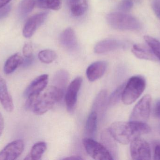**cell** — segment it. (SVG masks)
Listing matches in <instances>:
<instances>
[{"label": "cell", "mask_w": 160, "mask_h": 160, "mask_svg": "<svg viewBox=\"0 0 160 160\" xmlns=\"http://www.w3.org/2000/svg\"><path fill=\"white\" fill-rule=\"evenodd\" d=\"M83 0H66L67 3L69 8L80 3Z\"/></svg>", "instance_id": "836d02e7"}, {"label": "cell", "mask_w": 160, "mask_h": 160, "mask_svg": "<svg viewBox=\"0 0 160 160\" xmlns=\"http://www.w3.org/2000/svg\"><path fill=\"white\" fill-rule=\"evenodd\" d=\"M120 46L119 42L114 39H108L98 42L94 48L97 54H102L116 49Z\"/></svg>", "instance_id": "2e32d148"}, {"label": "cell", "mask_w": 160, "mask_h": 160, "mask_svg": "<svg viewBox=\"0 0 160 160\" xmlns=\"http://www.w3.org/2000/svg\"><path fill=\"white\" fill-rule=\"evenodd\" d=\"M157 144H158L160 145V142H157Z\"/></svg>", "instance_id": "74e56055"}, {"label": "cell", "mask_w": 160, "mask_h": 160, "mask_svg": "<svg viewBox=\"0 0 160 160\" xmlns=\"http://www.w3.org/2000/svg\"><path fill=\"white\" fill-rule=\"evenodd\" d=\"M109 130L116 141L127 145L141 135L150 132L151 128L146 123L129 121L114 122Z\"/></svg>", "instance_id": "6da1fadb"}, {"label": "cell", "mask_w": 160, "mask_h": 160, "mask_svg": "<svg viewBox=\"0 0 160 160\" xmlns=\"http://www.w3.org/2000/svg\"><path fill=\"white\" fill-rule=\"evenodd\" d=\"M151 102L152 98L150 95L144 96L134 106L129 121L146 123L150 116Z\"/></svg>", "instance_id": "8992f818"}, {"label": "cell", "mask_w": 160, "mask_h": 160, "mask_svg": "<svg viewBox=\"0 0 160 160\" xmlns=\"http://www.w3.org/2000/svg\"><path fill=\"white\" fill-rule=\"evenodd\" d=\"M36 4L39 8L58 10L62 6L61 0H37Z\"/></svg>", "instance_id": "ffe728a7"}, {"label": "cell", "mask_w": 160, "mask_h": 160, "mask_svg": "<svg viewBox=\"0 0 160 160\" xmlns=\"http://www.w3.org/2000/svg\"><path fill=\"white\" fill-rule=\"evenodd\" d=\"M152 5L156 16L160 19V0H153Z\"/></svg>", "instance_id": "f546056e"}, {"label": "cell", "mask_w": 160, "mask_h": 160, "mask_svg": "<svg viewBox=\"0 0 160 160\" xmlns=\"http://www.w3.org/2000/svg\"><path fill=\"white\" fill-rule=\"evenodd\" d=\"M98 126V114L92 111L88 117L86 125V133L88 138H94L96 133Z\"/></svg>", "instance_id": "ac0fdd59"}, {"label": "cell", "mask_w": 160, "mask_h": 160, "mask_svg": "<svg viewBox=\"0 0 160 160\" xmlns=\"http://www.w3.org/2000/svg\"><path fill=\"white\" fill-rule=\"evenodd\" d=\"M146 83L144 78L135 76L126 82L123 90L122 101L126 105H130L136 101L145 89Z\"/></svg>", "instance_id": "277c9868"}, {"label": "cell", "mask_w": 160, "mask_h": 160, "mask_svg": "<svg viewBox=\"0 0 160 160\" xmlns=\"http://www.w3.org/2000/svg\"><path fill=\"white\" fill-rule=\"evenodd\" d=\"M154 159L160 160V145L156 144L154 149Z\"/></svg>", "instance_id": "d6a6232c"}, {"label": "cell", "mask_w": 160, "mask_h": 160, "mask_svg": "<svg viewBox=\"0 0 160 160\" xmlns=\"http://www.w3.org/2000/svg\"><path fill=\"white\" fill-rule=\"evenodd\" d=\"M35 0H22L19 6V12L22 17H25L33 9Z\"/></svg>", "instance_id": "603a6c76"}, {"label": "cell", "mask_w": 160, "mask_h": 160, "mask_svg": "<svg viewBox=\"0 0 160 160\" xmlns=\"http://www.w3.org/2000/svg\"><path fill=\"white\" fill-rule=\"evenodd\" d=\"M83 144L86 151L92 158L97 160H112L114 159L109 150L104 146L90 138L83 140Z\"/></svg>", "instance_id": "5b68a950"}, {"label": "cell", "mask_w": 160, "mask_h": 160, "mask_svg": "<svg viewBox=\"0 0 160 160\" xmlns=\"http://www.w3.org/2000/svg\"><path fill=\"white\" fill-rule=\"evenodd\" d=\"M107 21L110 26L117 30L134 31L142 28V24L138 19L125 12L109 13L107 16Z\"/></svg>", "instance_id": "3957f363"}, {"label": "cell", "mask_w": 160, "mask_h": 160, "mask_svg": "<svg viewBox=\"0 0 160 160\" xmlns=\"http://www.w3.org/2000/svg\"><path fill=\"white\" fill-rule=\"evenodd\" d=\"M82 158L79 156H73V157H69L65 158L64 160H82Z\"/></svg>", "instance_id": "8d00e7d4"}, {"label": "cell", "mask_w": 160, "mask_h": 160, "mask_svg": "<svg viewBox=\"0 0 160 160\" xmlns=\"http://www.w3.org/2000/svg\"><path fill=\"white\" fill-rule=\"evenodd\" d=\"M144 39L147 45L151 48L155 55L160 61V41L155 38L148 35L144 36Z\"/></svg>", "instance_id": "44dd1931"}, {"label": "cell", "mask_w": 160, "mask_h": 160, "mask_svg": "<svg viewBox=\"0 0 160 160\" xmlns=\"http://www.w3.org/2000/svg\"><path fill=\"white\" fill-rule=\"evenodd\" d=\"M60 40L62 45L68 49H75L78 46L76 33L70 27L67 28L62 32L60 35Z\"/></svg>", "instance_id": "9a60e30c"}, {"label": "cell", "mask_w": 160, "mask_h": 160, "mask_svg": "<svg viewBox=\"0 0 160 160\" xmlns=\"http://www.w3.org/2000/svg\"><path fill=\"white\" fill-rule=\"evenodd\" d=\"M63 90L55 85H52L45 92L27 97L26 108L38 115H42L49 111L54 104L62 100Z\"/></svg>", "instance_id": "7a4b0ae2"}, {"label": "cell", "mask_w": 160, "mask_h": 160, "mask_svg": "<svg viewBox=\"0 0 160 160\" xmlns=\"http://www.w3.org/2000/svg\"><path fill=\"white\" fill-rule=\"evenodd\" d=\"M82 80V77H77L68 86L65 95L66 104L68 111L72 112L75 110Z\"/></svg>", "instance_id": "30bf717a"}, {"label": "cell", "mask_w": 160, "mask_h": 160, "mask_svg": "<svg viewBox=\"0 0 160 160\" xmlns=\"http://www.w3.org/2000/svg\"><path fill=\"white\" fill-rule=\"evenodd\" d=\"M107 93L105 90H102L99 93L96 97L94 104V108L95 110H100L104 106L106 101Z\"/></svg>", "instance_id": "4316f807"}, {"label": "cell", "mask_w": 160, "mask_h": 160, "mask_svg": "<svg viewBox=\"0 0 160 160\" xmlns=\"http://www.w3.org/2000/svg\"><path fill=\"white\" fill-rule=\"evenodd\" d=\"M47 144L44 142H39L34 145L31 149L30 154L25 158V160H38L47 150Z\"/></svg>", "instance_id": "d6986e66"}, {"label": "cell", "mask_w": 160, "mask_h": 160, "mask_svg": "<svg viewBox=\"0 0 160 160\" xmlns=\"http://www.w3.org/2000/svg\"><path fill=\"white\" fill-rule=\"evenodd\" d=\"M11 9L10 5H7L3 7L0 8V19L6 17L10 12Z\"/></svg>", "instance_id": "4dcf8cb0"}, {"label": "cell", "mask_w": 160, "mask_h": 160, "mask_svg": "<svg viewBox=\"0 0 160 160\" xmlns=\"http://www.w3.org/2000/svg\"><path fill=\"white\" fill-rule=\"evenodd\" d=\"M4 129V119L2 114L0 112V137Z\"/></svg>", "instance_id": "e575fe53"}, {"label": "cell", "mask_w": 160, "mask_h": 160, "mask_svg": "<svg viewBox=\"0 0 160 160\" xmlns=\"http://www.w3.org/2000/svg\"><path fill=\"white\" fill-rule=\"evenodd\" d=\"M107 63L105 61L94 62L88 67L86 75L90 81L93 82L101 78L106 71Z\"/></svg>", "instance_id": "7c38bea8"}, {"label": "cell", "mask_w": 160, "mask_h": 160, "mask_svg": "<svg viewBox=\"0 0 160 160\" xmlns=\"http://www.w3.org/2000/svg\"><path fill=\"white\" fill-rule=\"evenodd\" d=\"M68 73L65 70H60L55 75L53 82L55 86L64 91L65 87L68 80Z\"/></svg>", "instance_id": "7402d4cb"}, {"label": "cell", "mask_w": 160, "mask_h": 160, "mask_svg": "<svg viewBox=\"0 0 160 160\" xmlns=\"http://www.w3.org/2000/svg\"><path fill=\"white\" fill-rule=\"evenodd\" d=\"M11 0H0V8L8 4Z\"/></svg>", "instance_id": "d590c367"}, {"label": "cell", "mask_w": 160, "mask_h": 160, "mask_svg": "<svg viewBox=\"0 0 160 160\" xmlns=\"http://www.w3.org/2000/svg\"><path fill=\"white\" fill-rule=\"evenodd\" d=\"M133 6L132 0H122L119 4V9L122 12H128L132 8Z\"/></svg>", "instance_id": "83f0119b"}, {"label": "cell", "mask_w": 160, "mask_h": 160, "mask_svg": "<svg viewBox=\"0 0 160 160\" xmlns=\"http://www.w3.org/2000/svg\"><path fill=\"white\" fill-rule=\"evenodd\" d=\"M154 115L155 117L160 119V100L156 101L154 108Z\"/></svg>", "instance_id": "1f68e13d"}, {"label": "cell", "mask_w": 160, "mask_h": 160, "mask_svg": "<svg viewBox=\"0 0 160 160\" xmlns=\"http://www.w3.org/2000/svg\"><path fill=\"white\" fill-rule=\"evenodd\" d=\"M22 53L24 57L26 58H32V57L33 48L30 43H26L22 49Z\"/></svg>", "instance_id": "f1b7e54d"}, {"label": "cell", "mask_w": 160, "mask_h": 160, "mask_svg": "<svg viewBox=\"0 0 160 160\" xmlns=\"http://www.w3.org/2000/svg\"><path fill=\"white\" fill-rule=\"evenodd\" d=\"M24 62V59L20 54L16 53L9 57L6 61L3 70L6 74L13 73Z\"/></svg>", "instance_id": "e0dca14e"}, {"label": "cell", "mask_w": 160, "mask_h": 160, "mask_svg": "<svg viewBox=\"0 0 160 160\" xmlns=\"http://www.w3.org/2000/svg\"><path fill=\"white\" fill-rule=\"evenodd\" d=\"M38 59L42 63L50 64L57 58V54L54 51L45 49L41 51L38 54Z\"/></svg>", "instance_id": "cb8c5ba5"}, {"label": "cell", "mask_w": 160, "mask_h": 160, "mask_svg": "<svg viewBox=\"0 0 160 160\" xmlns=\"http://www.w3.org/2000/svg\"><path fill=\"white\" fill-rule=\"evenodd\" d=\"M0 101L4 109L8 112L14 110V105L12 97L8 89L4 79L0 76Z\"/></svg>", "instance_id": "4fadbf2b"}, {"label": "cell", "mask_w": 160, "mask_h": 160, "mask_svg": "<svg viewBox=\"0 0 160 160\" xmlns=\"http://www.w3.org/2000/svg\"><path fill=\"white\" fill-rule=\"evenodd\" d=\"M48 83V75L43 74L38 76L32 81L25 90L26 97L32 95H38L44 91Z\"/></svg>", "instance_id": "8fae6325"}, {"label": "cell", "mask_w": 160, "mask_h": 160, "mask_svg": "<svg viewBox=\"0 0 160 160\" xmlns=\"http://www.w3.org/2000/svg\"><path fill=\"white\" fill-rule=\"evenodd\" d=\"M132 54L137 58L148 61H156L158 60L151 48L148 45L142 44H135L132 49Z\"/></svg>", "instance_id": "5bb4252c"}, {"label": "cell", "mask_w": 160, "mask_h": 160, "mask_svg": "<svg viewBox=\"0 0 160 160\" xmlns=\"http://www.w3.org/2000/svg\"><path fill=\"white\" fill-rule=\"evenodd\" d=\"M71 13L75 17H80L84 14L88 8L87 0H83L81 3L69 8Z\"/></svg>", "instance_id": "d4e9b609"}, {"label": "cell", "mask_w": 160, "mask_h": 160, "mask_svg": "<svg viewBox=\"0 0 160 160\" xmlns=\"http://www.w3.org/2000/svg\"><path fill=\"white\" fill-rule=\"evenodd\" d=\"M24 148V142L22 140L13 141L0 152V160L17 159L22 154Z\"/></svg>", "instance_id": "ba28073f"}, {"label": "cell", "mask_w": 160, "mask_h": 160, "mask_svg": "<svg viewBox=\"0 0 160 160\" xmlns=\"http://www.w3.org/2000/svg\"><path fill=\"white\" fill-rule=\"evenodd\" d=\"M48 14V12H41L35 14L29 18L25 23L22 29L23 36L26 38H31L38 28L46 21Z\"/></svg>", "instance_id": "9c48e42d"}, {"label": "cell", "mask_w": 160, "mask_h": 160, "mask_svg": "<svg viewBox=\"0 0 160 160\" xmlns=\"http://www.w3.org/2000/svg\"><path fill=\"white\" fill-rule=\"evenodd\" d=\"M131 156L135 160H149L151 159L150 146L147 142L140 137L130 143Z\"/></svg>", "instance_id": "52a82bcc"}, {"label": "cell", "mask_w": 160, "mask_h": 160, "mask_svg": "<svg viewBox=\"0 0 160 160\" xmlns=\"http://www.w3.org/2000/svg\"><path fill=\"white\" fill-rule=\"evenodd\" d=\"M126 82L118 86L116 90L110 96L109 100V103L111 105H115L117 104L120 99H122V94Z\"/></svg>", "instance_id": "484cf974"}]
</instances>
